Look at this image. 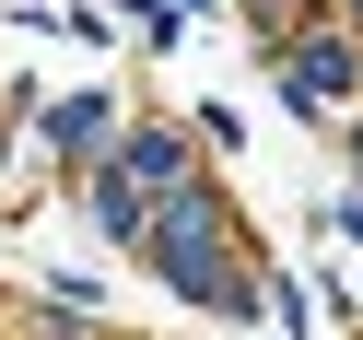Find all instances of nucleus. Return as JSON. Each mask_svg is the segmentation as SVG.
Returning <instances> with one entry per match:
<instances>
[{
  "label": "nucleus",
  "mask_w": 363,
  "mask_h": 340,
  "mask_svg": "<svg viewBox=\"0 0 363 340\" xmlns=\"http://www.w3.org/2000/svg\"><path fill=\"white\" fill-rule=\"evenodd\" d=\"M340 82H352V48H340V35H316V48H293V94H305V106H328Z\"/></svg>",
  "instance_id": "7ed1b4c3"
},
{
  "label": "nucleus",
  "mask_w": 363,
  "mask_h": 340,
  "mask_svg": "<svg viewBox=\"0 0 363 340\" xmlns=\"http://www.w3.org/2000/svg\"><path fill=\"white\" fill-rule=\"evenodd\" d=\"M118 188H129V199H141V188H188V153H176L164 129H141V141H129V176H118Z\"/></svg>",
  "instance_id": "f03ea898"
},
{
  "label": "nucleus",
  "mask_w": 363,
  "mask_h": 340,
  "mask_svg": "<svg viewBox=\"0 0 363 340\" xmlns=\"http://www.w3.org/2000/svg\"><path fill=\"white\" fill-rule=\"evenodd\" d=\"M48 129H59V141H71V153H94V141H106V106H94V94H82V106H59V118H48Z\"/></svg>",
  "instance_id": "20e7f679"
},
{
  "label": "nucleus",
  "mask_w": 363,
  "mask_h": 340,
  "mask_svg": "<svg viewBox=\"0 0 363 340\" xmlns=\"http://www.w3.org/2000/svg\"><path fill=\"white\" fill-rule=\"evenodd\" d=\"M258 12H269V0H258Z\"/></svg>",
  "instance_id": "39448f33"
},
{
  "label": "nucleus",
  "mask_w": 363,
  "mask_h": 340,
  "mask_svg": "<svg viewBox=\"0 0 363 340\" xmlns=\"http://www.w3.org/2000/svg\"><path fill=\"white\" fill-rule=\"evenodd\" d=\"M141 235H152V270H164V282L211 293V305H246V282H223V270H211V258H223V223H211V199H199V188H176Z\"/></svg>",
  "instance_id": "f257e3e1"
}]
</instances>
